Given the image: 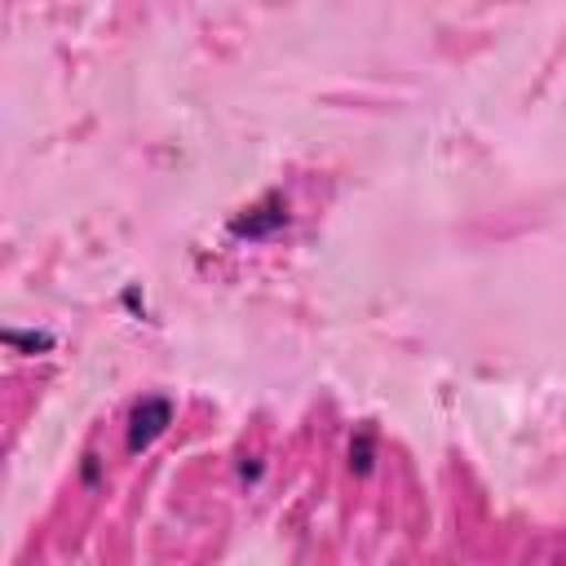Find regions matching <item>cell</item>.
<instances>
[{
  "mask_svg": "<svg viewBox=\"0 0 566 566\" xmlns=\"http://www.w3.org/2000/svg\"><path fill=\"white\" fill-rule=\"evenodd\" d=\"M168 424H172V398H164V394L142 398V402L133 407V416H128V451H133V455L146 451Z\"/></svg>",
  "mask_w": 566,
  "mask_h": 566,
  "instance_id": "1",
  "label": "cell"
},
{
  "mask_svg": "<svg viewBox=\"0 0 566 566\" xmlns=\"http://www.w3.org/2000/svg\"><path fill=\"white\" fill-rule=\"evenodd\" d=\"M287 221V212H283V199L279 195H265L248 217H234V234H248V239H261V234H270V230H279Z\"/></svg>",
  "mask_w": 566,
  "mask_h": 566,
  "instance_id": "2",
  "label": "cell"
},
{
  "mask_svg": "<svg viewBox=\"0 0 566 566\" xmlns=\"http://www.w3.org/2000/svg\"><path fill=\"white\" fill-rule=\"evenodd\" d=\"M371 455H376V451H371V433L363 429V433L349 442V469H354V473H371Z\"/></svg>",
  "mask_w": 566,
  "mask_h": 566,
  "instance_id": "3",
  "label": "cell"
},
{
  "mask_svg": "<svg viewBox=\"0 0 566 566\" xmlns=\"http://www.w3.org/2000/svg\"><path fill=\"white\" fill-rule=\"evenodd\" d=\"M4 340L9 345H27V349H44L49 345V336H22V332H4Z\"/></svg>",
  "mask_w": 566,
  "mask_h": 566,
  "instance_id": "4",
  "label": "cell"
}]
</instances>
